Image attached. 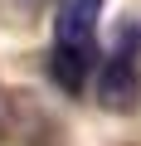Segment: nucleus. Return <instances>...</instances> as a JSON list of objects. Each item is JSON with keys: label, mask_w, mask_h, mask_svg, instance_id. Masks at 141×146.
I'll return each instance as SVG.
<instances>
[{"label": "nucleus", "mask_w": 141, "mask_h": 146, "mask_svg": "<svg viewBox=\"0 0 141 146\" xmlns=\"http://www.w3.org/2000/svg\"><path fill=\"white\" fill-rule=\"evenodd\" d=\"M107 0H58L49 73L63 93H83L97 68V15Z\"/></svg>", "instance_id": "f257e3e1"}, {"label": "nucleus", "mask_w": 141, "mask_h": 146, "mask_svg": "<svg viewBox=\"0 0 141 146\" xmlns=\"http://www.w3.org/2000/svg\"><path fill=\"white\" fill-rule=\"evenodd\" d=\"M131 44H141V29H136V25L122 29L117 49H112V54L102 58V68H97V102H102L107 112H131V107L141 102V68H136Z\"/></svg>", "instance_id": "f03ea898"}]
</instances>
